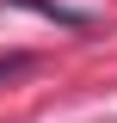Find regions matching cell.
<instances>
[{
  "label": "cell",
  "mask_w": 117,
  "mask_h": 123,
  "mask_svg": "<svg viewBox=\"0 0 117 123\" xmlns=\"http://www.w3.org/2000/svg\"><path fill=\"white\" fill-rule=\"evenodd\" d=\"M19 74H31V55H0V80H19Z\"/></svg>",
  "instance_id": "7a4b0ae2"
},
{
  "label": "cell",
  "mask_w": 117,
  "mask_h": 123,
  "mask_svg": "<svg viewBox=\"0 0 117 123\" xmlns=\"http://www.w3.org/2000/svg\"><path fill=\"white\" fill-rule=\"evenodd\" d=\"M13 6H25V12L49 18V25H68V31H92L86 12H74V6H62V0H13Z\"/></svg>",
  "instance_id": "6da1fadb"
}]
</instances>
